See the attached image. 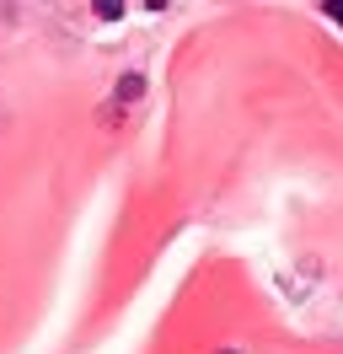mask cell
<instances>
[{
  "mask_svg": "<svg viewBox=\"0 0 343 354\" xmlns=\"http://www.w3.org/2000/svg\"><path fill=\"white\" fill-rule=\"evenodd\" d=\"M140 91H145V81H140V75H124V81H118V102H134Z\"/></svg>",
  "mask_w": 343,
  "mask_h": 354,
  "instance_id": "obj_1",
  "label": "cell"
},
{
  "mask_svg": "<svg viewBox=\"0 0 343 354\" xmlns=\"http://www.w3.org/2000/svg\"><path fill=\"white\" fill-rule=\"evenodd\" d=\"M97 17H102V22H118V17H124V6H118V0H97Z\"/></svg>",
  "mask_w": 343,
  "mask_h": 354,
  "instance_id": "obj_2",
  "label": "cell"
},
{
  "mask_svg": "<svg viewBox=\"0 0 343 354\" xmlns=\"http://www.w3.org/2000/svg\"><path fill=\"white\" fill-rule=\"evenodd\" d=\"M327 17H333V22L343 27V0H327Z\"/></svg>",
  "mask_w": 343,
  "mask_h": 354,
  "instance_id": "obj_3",
  "label": "cell"
},
{
  "mask_svg": "<svg viewBox=\"0 0 343 354\" xmlns=\"http://www.w3.org/2000/svg\"><path fill=\"white\" fill-rule=\"evenodd\" d=\"M225 354H236V349H225Z\"/></svg>",
  "mask_w": 343,
  "mask_h": 354,
  "instance_id": "obj_4",
  "label": "cell"
}]
</instances>
